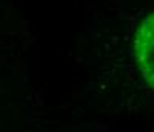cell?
Masks as SVG:
<instances>
[{"label": "cell", "instance_id": "1", "mask_svg": "<svg viewBox=\"0 0 154 132\" xmlns=\"http://www.w3.org/2000/svg\"><path fill=\"white\" fill-rule=\"evenodd\" d=\"M134 58L143 80L154 89V12L142 20L136 31Z\"/></svg>", "mask_w": 154, "mask_h": 132}]
</instances>
